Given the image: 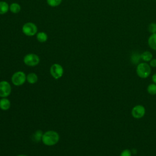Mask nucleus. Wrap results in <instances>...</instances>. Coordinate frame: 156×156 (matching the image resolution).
Masks as SVG:
<instances>
[{
	"instance_id": "9d476101",
	"label": "nucleus",
	"mask_w": 156,
	"mask_h": 156,
	"mask_svg": "<svg viewBox=\"0 0 156 156\" xmlns=\"http://www.w3.org/2000/svg\"><path fill=\"white\" fill-rule=\"evenodd\" d=\"M147 44L150 48L156 51V33L150 35L147 39Z\"/></svg>"
},
{
	"instance_id": "20e7f679",
	"label": "nucleus",
	"mask_w": 156,
	"mask_h": 156,
	"mask_svg": "<svg viewBox=\"0 0 156 156\" xmlns=\"http://www.w3.org/2000/svg\"><path fill=\"white\" fill-rule=\"evenodd\" d=\"M49 73L54 79H59L63 74L64 69L63 66L58 63H54L49 69Z\"/></svg>"
},
{
	"instance_id": "4be33fe9",
	"label": "nucleus",
	"mask_w": 156,
	"mask_h": 156,
	"mask_svg": "<svg viewBox=\"0 0 156 156\" xmlns=\"http://www.w3.org/2000/svg\"><path fill=\"white\" fill-rule=\"evenodd\" d=\"M149 64L151 68H156V58H152Z\"/></svg>"
},
{
	"instance_id": "a211bd4d",
	"label": "nucleus",
	"mask_w": 156,
	"mask_h": 156,
	"mask_svg": "<svg viewBox=\"0 0 156 156\" xmlns=\"http://www.w3.org/2000/svg\"><path fill=\"white\" fill-rule=\"evenodd\" d=\"M62 0H46L47 4L52 7L58 6L62 3Z\"/></svg>"
},
{
	"instance_id": "39448f33",
	"label": "nucleus",
	"mask_w": 156,
	"mask_h": 156,
	"mask_svg": "<svg viewBox=\"0 0 156 156\" xmlns=\"http://www.w3.org/2000/svg\"><path fill=\"white\" fill-rule=\"evenodd\" d=\"M40 57L35 54L29 53L23 58L24 63L28 66H35L40 63Z\"/></svg>"
},
{
	"instance_id": "dca6fc26",
	"label": "nucleus",
	"mask_w": 156,
	"mask_h": 156,
	"mask_svg": "<svg viewBox=\"0 0 156 156\" xmlns=\"http://www.w3.org/2000/svg\"><path fill=\"white\" fill-rule=\"evenodd\" d=\"M37 39L40 43H44L48 40V35L44 32H40L37 34Z\"/></svg>"
},
{
	"instance_id": "b1692460",
	"label": "nucleus",
	"mask_w": 156,
	"mask_h": 156,
	"mask_svg": "<svg viewBox=\"0 0 156 156\" xmlns=\"http://www.w3.org/2000/svg\"><path fill=\"white\" fill-rule=\"evenodd\" d=\"M16 156H27V155H25V154H20V155H18Z\"/></svg>"
},
{
	"instance_id": "f3484780",
	"label": "nucleus",
	"mask_w": 156,
	"mask_h": 156,
	"mask_svg": "<svg viewBox=\"0 0 156 156\" xmlns=\"http://www.w3.org/2000/svg\"><path fill=\"white\" fill-rule=\"evenodd\" d=\"M147 91L150 95H155L156 94V84L155 83H150L147 87Z\"/></svg>"
},
{
	"instance_id": "2eb2a0df",
	"label": "nucleus",
	"mask_w": 156,
	"mask_h": 156,
	"mask_svg": "<svg viewBox=\"0 0 156 156\" xmlns=\"http://www.w3.org/2000/svg\"><path fill=\"white\" fill-rule=\"evenodd\" d=\"M9 10L13 13H18L21 11V6L19 4L13 2L10 5Z\"/></svg>"
},
{
	"instance_id": "5701e85b",
	"label": "nucleus",
	"mask_w": 156,
	"mask_h": 156,
	"mask_svg": "<svg viewBox=\"0 0 156 156\" xmlns=\"http://www.w3.org/2000/svg\"><path fill=\"white\" fill-rule=\"evenodd\" d=\"M152 80L153 82L154 83L156 84V73H154L152 76Z\"/></svg>"
},
{
	"instance_id": "423d86ee",
	"label": "nucleus",
	"mask_w": 156,
	"mask_h": 156,
	"mask_svg": "<svg viewBox=\"0 0 156 156\" xmlns=\"http://www.w3.org/2000/svg\"><path fill=\"white\" fill-rule=\"evenodd\" d=\"M37 27L35 24L28 22L25 23L22 27V31L23 34L28 37H32L37 34Z\"/></svg>"
},
{
	"instance_id": "f03ea898",
	"label": "nucleus",
	"mask_w": 156,
	"mask_h": 156,
	"mask_svg": "<svg viewBox=\"0 0 156 156\" xmlns=\"http://www.w3.org/2000/svg\"><path fill=\"white\" fill-rule=\"evenodd\" d=\"M151 67L147 62H140L136 65V73L141 79H146L151 74Z\"/></svg>"
},
{
	"instance_id": "9b49d317",
	"label": "nucleus",
	"mask_w": 156,
	"mask_h": 156,
	"mask_svg": "<svg viewBox=\"0 0 156 156\" xmlns=\"http://www.w3.org/2000/svg\"><path fill=\"white\" fill-rule=\"evenodd\" d=\"M141 58L144 62H149L153 58V55L151 52L145 51L141 54Z\"/></svg>"
},
{
	"instance_id": "0eeeda50",
	"label": "nucleus",
	"mask_w": 156,
	"mask_h": 156,
	"mask_svg": "<svg viewBox=\"0 0 156 156\" xmlns=\"http://www.w3.org/2000/svg\"><path fill=\"white\" fill-rule=\"evenodd\" d=\"M12 92V87L6 80L0 82V98H7Z\"/></svg>"
},
{
	"instance_id": "412c9836",
	"label": "nucleus",
	"mask_w": 156,
	"mask_h": 156,
	"mask_svg": "<svg viewBox=\"0 0 156 156\" xmlns=\"http://www.w3.org/2000/svg\"><path fill=\"white\" fill-rule=\"evenodd\" d=\"M42 135L43 133L42 132H41L40 130H38L35 132V133L34 134V138L37 140V141H39V140H41V137H42Z\"/></svg>"
},
{
	"instance_id": "393cba45",
	"label": "nucleus",
	"mask_w": 156,
	"mask_h": 156,
	"mask_svg": "<svg viewBox=\"0 0 156 156\" xmlns=\"http://www.w3.org/2000/svg\"><path fill=\"white\" fill-rule=\"evenodd\" d=\"M0 73H1V72H0Z\"/></svg>"
},
{
	"instance_id": "f257e3e1",
	"label": "nucleus",
	"mask_w": 156,
	"mask_h": 156,
	"mask_svg": "<svg viewBox=\"0 0 156 156\" xmlns=\"http://www.w3.org/2000/svg\"><path fill=\"white\" fill-rule=\"evenodd\" d=\"M60 140L59 134L54 130H48L43 133L42 143L47 146H52L57 144Z\"/></svg>"
},
{
	"instance_id": "f8f14e48",
	"label": "nucleus",
	"mask_w": 156,
	"mask_h": 156,
	"mask_svg": "<svg viewBox=\"0 0 156 156\" xmlns=\"http://www.w3.org/2000/svg\"><path fill=\"white\" fill-rule=\"evenodd\" d=\"M26 81L30 84H34L38 81V76L35 73H30L26 76Z\"/></svg>"
},
{
	"instance_id": "1a4fd4ad",
	"label": "nucleus",
	"mask_w": 156,
	"mask_h": 156,
	"mask_svg": "<svg viewBox=\"0 0 156 156\" xmlns=\"http://www.w3.org/2000/svg\"><path fill=\"white\" fill-rule=\"evenodd\" d=\"M11 107V102L7 98H2L0 99V109L3 111L8 110Z\"/></svg>"
},
{
	"instance_id": "aec40b11",
	"label": "nucleus",
	"mask_w": 156,
	"mask_h": 156,
	"mask_svg": "<svg viewBox=\"0 0 156 156\" xmlns=\"http://www.w3.org/2000/svg\"><path fill=\"white\" fill-rule=\"evenodd\" d=\"M119 156H132V151L129 149H125L121 152Z\"/></svg>"
},
{
	"instance_id": "4468645a",
	"label": "nucleus",
	"mask_w": 156,
	"mask_h": 156,
	"mask_svg": "<svg viewBox=\"0 0 156 156\" xmlns=\"http://www.w3.org/2000/svg\"><path fill=\"white\" fill-rule=\"evenodd\" d=\"M9 10V5L5 1H0V15L6 13Z\"/></svg>"
},
{
	"instance_id": "6ab92c4d",
	"label": "nucleus",
	"mask_w": 156,
	"mask_h": 156,
	"mask_svg": "<svg viewBox=\"0 0 156 156\" xmlns=\"http://www.w3.org/2000/svg\"><path fill=\"white\" fill-rule=\"evenodd\" d=\"M148 31L152 34L156 33V23H151L148 26Z\"/></svg>"
},
{
	"instance_id": "6e6552de",
	"label": "nucleus",
	"mask_w": 156,
	"mask_h": 156,
	"mask_svg": "<svg viewBox=\"0 0 156 156\" xmlns=\"http://www.w3.org/2000/svg\"><path fill=\"white\" fill-rule=\"evenodd\" d=\"M146 114L145 107L140 104L135 105L131 110V115L135 119H138L142 118Z\"/></svg>"
},
{
	"instance_id": "ddd939ff",
	"label": "nucleus",
	"mask_w": 156,
	"mask_h": 156,
	"mask_svg": "<svg viewBox=\"0 0 156 156\" xmlns=\"http://www.w3.org/2000/svg\"><path fill=\"white\" fill-rule=\"evenodd\" d=\"M140 60H141V54L140 53H138V52H134L131 54L130 61L133 64L138 65L139 63H140Z\"/></svg>"
},
{
	"instance_id": "7ed1b4c3",
	"label": "nucleus",
	"mask_w": 156,
	"mask_h": 156,
	"mask_svg": "<svg viewBox=\"0 0 156 156\" xmlns=\"http://www.w3.org/2000/svg\"><path fill=\"white\" fill-rule=\"evenodd\" d=\"M26 74L21 71H18L13 74L11 81L13 85L20 87L23 85L26 81Z\"/></svg>"
}]
</instances>
